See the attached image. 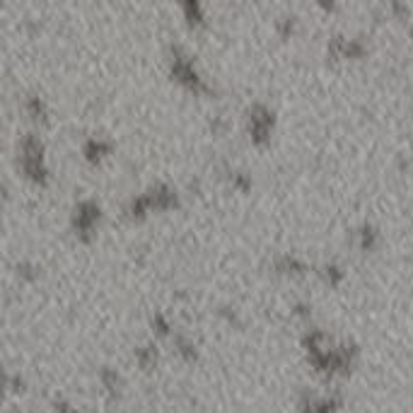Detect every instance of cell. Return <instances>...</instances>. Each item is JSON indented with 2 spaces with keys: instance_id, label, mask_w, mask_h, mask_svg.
Here are the masks:
<instances>
[{
  "instance_id": "6da1fadb",
  "label": "cell",
  "mask_w": 413,
  "mask_h": 413,
  "mask_svg": "<svg viewBox=\"0 0 413 413\" xmlns=\"http://www.w3.org/2000/svg\"><path fill=\"white\" fill-rule=\"evenodd\" d=\"M109 150H111V145L107 140H101V138H90L85 143V155H90V157H99L104 152H109Z\"/></svg>"
},
{
  "instance_id": "7a4b0ae2",
  "label": "cell",
  "mask_w": 413,
  "mask_h": 413,
  "mask_svg": "<svg viewBox=\"0 0 413 413\" xmlns=\"http://www.w3.org/2000/svg\"><path fill=\"white\" fill-rule=\"evenodd\" d=\"M182 10L186 12V17L191 19V22H201V19H203V10H201V5H198V3H193V0L184 3Z\"/></svg>"
},
{
  "instance_id": "3957f363",
  "label": "cell",
  "mask_w": 413,
  "mask_h": 413,
  "mask_svg": "<svg viewBox=\"0 0 413 413\" xmlns=\"http://www.w3.org/2000/svg\"><path fill=\"white\" fill-rule=\"evenodd\" d=\"M27 109L34 114V116H44V101L39 97H29L27 99Z\"/></svg>"
}]
</instances>
